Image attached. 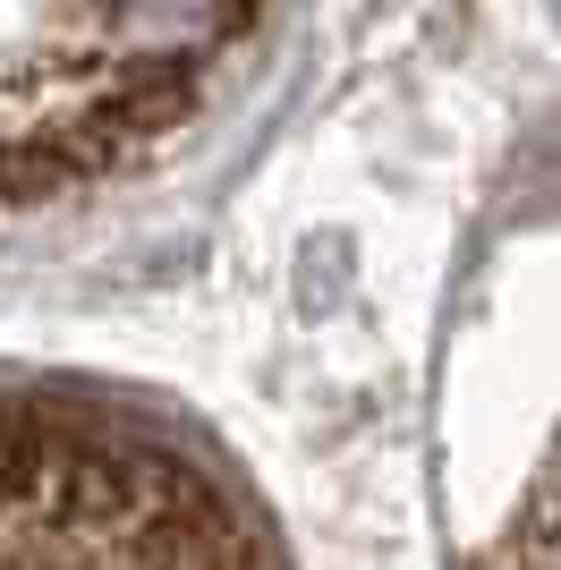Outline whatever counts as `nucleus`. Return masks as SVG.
I'll use <instances>...</instances> for the list:
<instances>
[{
	"label": "nucleus",
	"instance_id": "1",
	"mask_svg": "<svg viewBox=\"0 0 561 570\" xmlns=\"http://www.w3.org/2000/svg\"><path fill=\"white\" fill-rule=\"evenodd\" d=\"M0 570H273V546L154 417L0 383Z\"/></svg>",
	"mask_w": 561,
	"mask_h": 570
},
{
	"label": "nucleus",
	"instance_id": "3",
	"mask_svg": "<svg viewBox=\"0 0 561 570\" xmlns=\"http://www.w3.org/2000/svg\"><path fill=\"white\" fill-rule=\"evenodd\" d=\"M485 570H561V434H553V452H544V469L528 476L519 511L502 520Z\"/></svg>",
	"mask_w": 561,
	"mask_h": 570
},
{
	"label": "nucleus",
	"instance_id": "2",
	"mask_svg": "<svg viewBox=\"0 0 561 570\" xmlns=\"http://www.w3.org/2000/svg\"><path fill=\"white\" fill-rule=\"evenodd\" d=\"M264 0H0V214L170 137Z\"/></svg>",
	"mask_w": 561,
	"mask_h": 570
}]
</instances>
